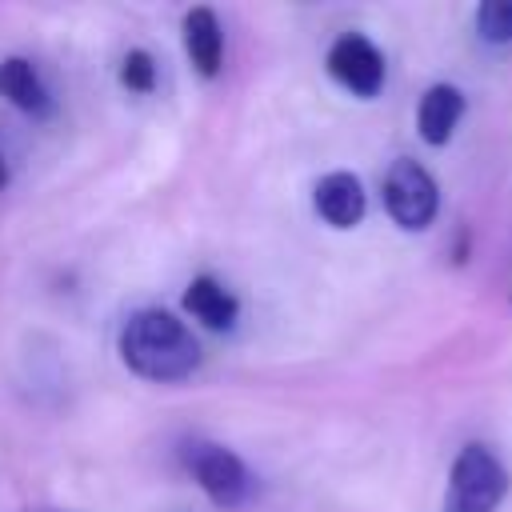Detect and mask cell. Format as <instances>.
<instances>
[{"mask_svg":"<svg viewBox=\"0 0 512 512\" xmlns=\"http://www.w3.org/2000/svg\"><path fill=\"white\" fill-rule=\"evenodd\" d=\"M508 496V468L488 444H464L452 460L444 512H496Z\"/></svg>","mask_w":512,"mask_h":512,"instance_id":"7a4b0ae2","label":"cell"},{"mask_svg":"<svg viewBox=\"0 0 512 512\" xmlns=\"http://www.w3.org/2000/svg\"><path fill=\"white\" fill-rule=\"evenodd\" d=\"M0 96L12 108L28 112V116H48L52 112V92H48L44 76L36 72V64L24 60V56H4L0 60Z\"/></svg>","mask_w":512,"mask_h":512,"instance_id":"9c48e42d","label":"cell"},{"mask_svg":"<svg viewBox=\"0 0 512 512\" xmlns=\"http://www.w3.org/2000/svg\"><path fill=\"white\" fill-rule=\"evenodd\" d=\"M116 348L120 360L152 384H176L200 368V340L168 308H136L120 324Z\"/></svg>","mask_w":512,"mask_h":512,"instance_id":"6da1fadb","label":"cell"},{"mask_svg":"<svg viewBox=\"0 0 512 512\" xmlns=\"http://www.w3.org/2000/svg\"><path fill=\"white\" fill-rule=\"evenodd\" d=\"M312 204H316V216L332 228H356L368 212V196H364V184L360 176L352 172H328L316 180L312 188Z\"/></svg>","mask_w":512,"mask_h":512,"instance_id":"8992f818","label":"cell"},{"mask_svg":"<svg viewBox=\"0 0 512 512\" xmlns=\"http://www.w3.org/2000/svg\"><path fill=\"white\" fill-rule=\"evenodd\" d=\"M180 32H184V52H188L192 68H196L204 80H212V76L220 72V60H224V32H220L216 12L204 8V4L192 8V12H184Z\"/></svg>","mask_w":512,"mask_h":512,"instance_id":"30bf717a","label":"cell"},{"mask_svg":"<svg viewBox=\"0 0 512 512\" xmlns=\"http://www.w3.org/2000/svg\"><path fill=\"white\" fill-rule=\"evenodd\" d=\"M184 312L196 316V320H200L204 328H212V332H228V328H236V320H240V300H236L216 276L200 272V276H192L188 288H184Z\"/></svg>","mask_w":512,"mask_h":512,"instance_id":"52a82bcc","label":"cell"},{"mask_svg":"<svg viewBox=\"0 0 512 512\" xmlns=\"http://www.w3.org/2000/svg\"><path fill=\"white\" fill-rule=\"evenodd\" d=\"M120 84L128 88V92H152L156 88V60H152V52H144V48H128L124 52V60H120Z\"/></svg>","mask_w":512,"mask_h":512,"instance_id":"7c38bea8","label":"cell"},{"mask_svg":"<svg viewBox=\"0 0 512 512\" xmlns=\"http://www.w3.org/2000/svg\"><path fill=\"white\" fill-rule=\"evenodd\" d=\"M8 184V164H4V156H0V188Z\"/></svg>","mask_w":512,"mask_h":512,"instance_id":"4fadbf2b","label":"cell"},{"mask_svg":"<svg viewBox=\"0 0 512 512\" xmlns=\"http://www.w3.org/2000/svg\"><path fill=\"white\" fill-rule=\"evenodd\" d=\"M464 116V92L456 84H432L424 96H420V108H416V128H420V140L440 148L452 140L456 124Z\"/></svg>","mask_w":512,"mask_h":512,"instance_id":"ba28073f","label":"cell"},{"mask_svg":"<svg viewBox=\"0 0 512 512\" xmlns=\"http://www.w3.org/2000/svg\"><path fill=\"white\" fill-rule=\"evenodd\" d=\"M476 32L484 44H512V0H484L476 8Z\"/></svg>","mask_w":512,"mask_h":512,"instance_id":"8fae6325","label":"cell"},{"mask_svg":"<svg viewBox=\"0 0 512 512\" xmlns=\"http://www.w3.org/2000/svg\"><path fill=\"white\" fill-rule=\"evenodd\" d=\"M328 76L352 96H376L384 88V52L364 32H344L328 48Z\"/></svg>","mask_w":512,"mask_h":512,"instance_id":"5b68a950","label":"cell"},{"mask_svg":"<svg viewBox=\"0 0 512 512\" xmlns=\"http://www.w3.org/2000/svg\"><path fill=\"white\" fill-rule=\"evenodd\" d=\"M384 208L392 224H400L404 232H424L436 220L440 188L420 160H392V168L384 172Z\"/></svg>","mask_w":512,"mask_h":512,"instance_id":"277c9868","label":"cell"},{"mask_svg":"<svg viewBox=\"0 0 512 512\" xmlns=\"http://www.w3.org/2000/svg\"><path fill=\"white\" fill-rule=\"evenodd\" d=\"M184 468H188V476L200 484V492H204L216 508H224V512L248 504L252 484H256L252 472H248V464H244L232 448L212 444V440H188V444H184Z\"/></svg>","mask_w":512,"mask_h":512,"instance_id":"3957f363","label":"cell"}]
</instances>
